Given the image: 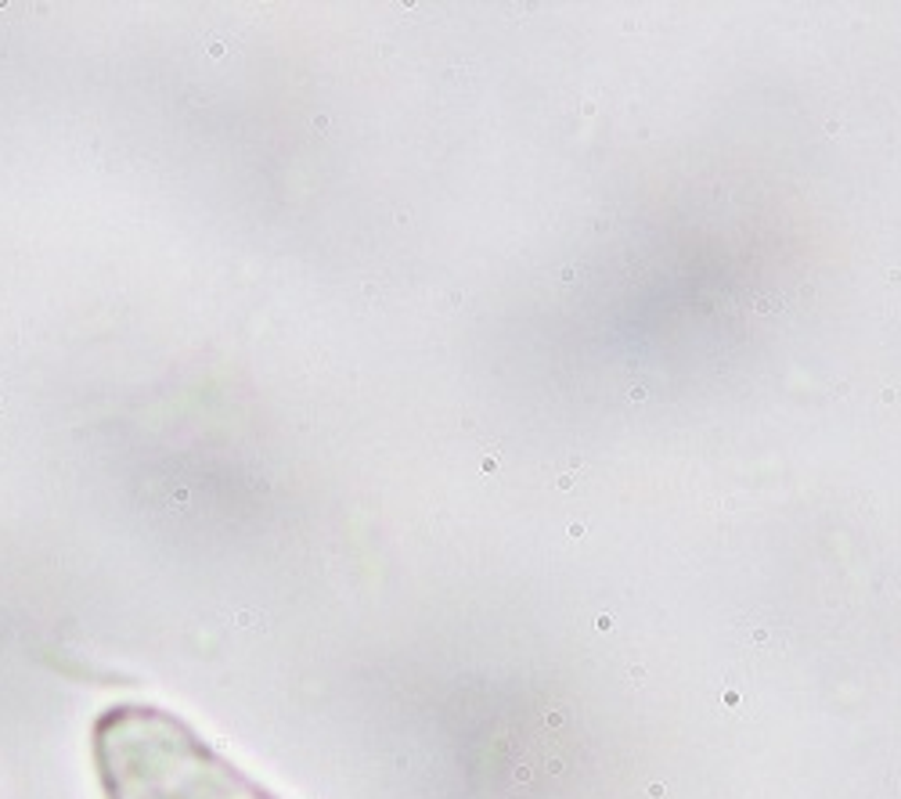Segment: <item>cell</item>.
<instances>
[{"instance_id": "6da1fadb", "label": "cell", "mask_w": 901, "mask_h": 799, "mask_svg": "<svg viewBox=\"0 0 901 799\" xmlns=\"http://www.w3.org/2000/svg\"><path fill=\"white\" fill-rule=\"evenodd\" d=\"M105 799H278L188 721L152 702H116L91 727Z\"/></svg>"}]
</instances>
